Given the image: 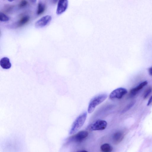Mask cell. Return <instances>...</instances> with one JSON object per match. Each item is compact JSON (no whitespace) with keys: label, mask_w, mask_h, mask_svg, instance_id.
<instances>
[{"label":"cell","mask_w":152,"mask_h":152,"mask_svg":"<svg viewBox=\"0 0 152 152\" xmlns=\"http://www.w3.org/2000/svg\"><path fill=\"white\" fill-rule=\"evenodd\" d=\"M107 97V94H102L96 96L92 99L89 105L88 108V113L93 112L96 107L105 101Z\"/></svg>","instance_id":"1"},{"label":"cell","mask_w":152,"mask_h":152,"mask_svg":"<svg viewBox=\"0 0 152 152\" xmlns=\"http://www.w3.org/2000/svg\"><path fill=\"white\" fill-rule=\"evenodd\" d=\"M87 113L84 112L79 115L73 124L70 132V134H74L77 132L84 125L86 119Z\"/></svg>","instance_id":"2"},{"label":"cell","mask_w":152,"mask_h":152,"mask_svg":"<svg viewBox=\"0 0 152 152\" xmlns=\"http://www.w3.org/2000/svg\"><path fill=\"white\" fill-rule=\"evenodd\" d=\"M128 92L127 90L123 88H119L113 91L110 94L109 98L112 100L120 99Z\"/></svg>","instance_id":"3"},{"label":"cell","mask_w":152,"mask_h":152,"mask_svg":"<svg viewBox=\"0 0 152 152\" xmlns=\"http://www.w3.org/2000/svg\"><path fill=\"white\" fill-rule=\"evenodd\" d=\"M107 125V123L106 121L99 120L91 124L90 129L92 131L103 130L106 128Z\"/></svg>","instance_id":"4"},{"label":"cell","mask_w":152,"mask_h":152,"mask_svg":"<svg viewBox=\"0 0 152 152\" xmlns=\"http://www.w3.org/2000/svg\"><path fill=\"white\" fill-rule=\"evenodd\" d=\"M52 17L47 15L41 18L35 23V27L37 28H42L47 25L51 21Z\"/></svg>","instance_id":"5"},{"label":"cell","mask_w":152,"mask_h":152,"mask_svg":"<svg viewBox=\"0 0 152 152\" xmlns=\"http://www.w3.org/2000/svg\"><path fill=\"white\" fill-rule=\"evenodd\" d=\"M88 135V132L83 131L79 132L70 138L69 141L75 142H80L83 140Z\"/></svg>","instance_id":"6"},{"label":"cell","mask_w":152,"mask_h":152,"mask_svg":"<svg viewBox=\"0 0 152 152\" xmlns=\"http://www.w3.org/2000/svg\"><path fill=\"white\" fill-rule=\"evenodd\" d=\"M68 4V1L67 0H61L59 1L56 10V14L60 15L67 10Z\"/></svg>","instance_id":"7"},{"label":"cell","mask_w":152,"mask_h":152,"mask_svg":"<svg viewBox=\"0 0 152 152\" xmlns=\"http://www.w3.org/2000/svg\"><path fill=\"white\" fill-rule=\"evenodd\" d=\"M148 84L146 81H144L141 83L139 85L136 87L132 89L130 92V96H133L135 95L137 93L143 89Z\"/></svg>","instance_id":"8"},{"label":"cell","mask_w":152,"mask_h":152,"mask_svg":"<svg viewBox=\"0 0 152 152\" xmlns=\"http://www.w3.org/2000/svg\"><path fill=\"white\" fill-rule=\"evenodd\" d=\"M0 65L2 68L5 69H8L11 66L9 59L6 57H4L1 59L0 61Z\"/></svg>","instance_id":"9"},{"label":"cell","mask_w":152,"mask_h":152,"mask_svg":"<svg viewBox=\"0 0 152 152\" xmlns=\"http://www.w3.org/2000/svg\"><path fill=\"white\" fill-rule=\"evenodd\" d=\"M124 134L121 132H118L115 133L113 136V140L114 142L116 144L120 142L124 138Z\"/></svg>","instance_id":"10"},{"label":"cell","mask_w":152,"mask_h":152,"mask_svg":"<svg viewBox=\"0 0 152 152\" xmlns=\"http://www.w3.org/2000/svg\"><path fill=\"white\" fill-rule=\"evenodd\" d=\"M45 4L41 2H39L38 4L37 14L38 15L42 14L45 11Z\"/></svg>","instance_id":"11"},{"label":"cell","mask_w":152,"mask_h":152,"mask_svg":"<svg viewBox=\"0 0 152 152\" xmlns=\"http://www.w3.org/2000/svg\"><path fill=\"white\" fill-rule=\"evenodd\" d=\"M30 17L28 16H25L21 18L18 23V26H21L29 22Z\"/></svg>","instance_id":"12"},{"label":"cell","mask_w":152,"mask_h":152,"mask_svg":"<svg viewBox=\"0 0 152 152\" xmlns=\"http://www.w3.org/2000/svg\"><path fill=\"white\" fill-rule=\"evenodd\" d=\"M101 151L103 152H111L113 150L112 147L108 144H105L101 147Z\"/></svg>","instance_id":"13"},{"label":"cell","mask_w":152,"mask_h":152,"mask_svg":"<svg viewBox=\"0 0 152 152\" xmlns=\"http://www.w3.org/2000/svg\"><path fill=\"white\" fill-rule=\"evenodd\" d=\"M9 20V17L3 12H0V21L3 22H7Z\"/></svg>","instance_id":"14"},{"label":"cell","mask_w":152,"mask_h":152,"mask_svg":"<svg viewBox=\"0 0 152 152\" xmlns=\"http://www.w3.org/2000/svg\"><path fill=\"white\" fill-rule=\"evenodd\" d=\"M152 89L151 87L148 88L145 92L144 94V99H146L150 95L152 92Z\"/></svg>","instance_id":"15"},{"label":"cell","mask_w":152,"mask_h":152,"mask_svg":"<svg viewBox=\"0 0 152 152\" xmlns=\"http://www.w3.org/2000/svg\"><path fill=\"white\" fill-rule=\"evenodd\" d=\"M28 4V2L27 1L23 0L20 2L19 4V7L21 8H24L26 7Z\"/></svg>","instance_id":"16"},{"label":"cell","mask_w":152,"mask_h":152,"mask_svg":"<svg viewBox=\"0 0 152 152\" xmlns=\"http://www.w3.org/2000/svg\"><path fill=\"white\" fill-rule=\"evenodd\" d=\"M134 103L133 102L132 103H131L128 106H127V107L124 110V111H126L127 110H128L130 109V108H131L134 105Z\"/></svg>","instance_id":"17"},{"label":"cell","mask_w":152,"mask_h":152,"mask_svg":"<svg viewBox=\"0 0 152 152\" xmlns=\"http://www.w3.org/2000/svg\"><path fill=\"white\" fill-rule=\"evenodd\" d=\"M152 103V96H151L148 102L147 105L149 106Z\"/></svg>","instance_id":"18"},{"label":"cell","mask_w":152,"mask_h":152,"mask_svg":"<svg viewBox=\"0 0 152 152\" xmlns=\"http://www.w3.org/2000/svg\"><path fill=\"white\" fill-rule=\"evenodd\" d=\"M148 71L149 74L152 76V67L149 68Z\"/></svg>","instance_id":"19"},{"label":"cell","mask_w":152,"mask_h":152,"mask_svg":"<svg viewBox=\"0 0 152 152\" xmlns=\"http://www.w3.org/2000/svg\"><path fill=\"white\" fill-rule=\"evenodd\" d=\"M78 152H88L85 150H83V151H79Z\"/></svg>","instance_id":"20"}]
</instances>
